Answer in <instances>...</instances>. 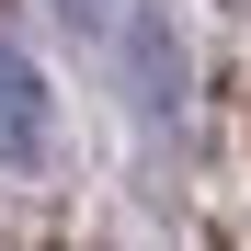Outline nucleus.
<instances>
[{"mask_svg":"<svg viewBox=\"0 0 251 251\" xmlns=\"http://www.w3.org/2000/svg\"><path fill=\"white\" fill-rule=\"evenodd\" d=\"M46 12H57L69 34H103V23H114V0H46Z\"/></svg>","mask_w":251,"mask_h":251,"instance_id":"obj_3","label":"nucleus"},{"mask_svg":"<svg viewBox=\"0 0 251 251\" xmlns=\"http://www.w3.org/2000/svg\"><path fill=\"white\" fill-rule=\"evenodd\" d=\"M34 160H46V80L0 34V172H34Z\"/></svg>","mask_w":251,"mask_h":251,"instance_id":"obj_2","label":"nucleus"},{"mask_svg":"<svg viewBox=\"0 0 251 251\" xmlns=\"http://www.w3.org/2000/svg\"><path fill=\"white\" fill-rule=\"evenodd\" d=\"M126 92H137L149 126H183V34H172V12L126 23Z\"/></svg>","mask_w":251,"mask_h":251,"instance_id":"obj_1","label":"nucleus"}]
</instances>
